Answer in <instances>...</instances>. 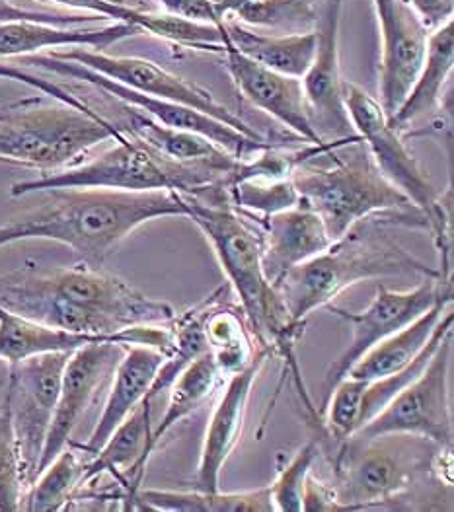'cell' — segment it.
<instances>
[{"mask_svg": "<svg viewBox=\"0 0 454 512\" xmlns=\"http://www.w3.org/2000/svg\"><path fill=\"white\" fill-rule=\"evenodd\" d=\"M38 209L0 224V248L24 240H51L71 248L84 265L104 259L139 226L164 217H186L176 191L53 189Z\"/></svg>", "mask_w": 454, "mask_h": 512, "instance_id": "obj_1", "label": "cell"}, {"mask_svg": "<svg viewBox=\"0 0 454 512\" xmlns=\"http://www.w3.org/2000/svg\"><path fill=\"white\" fill-rule=\"evenodd\" d=\"M178 195L186 207V217L205 234L219 259L252 335L260 347L285 361L297 390H303L295 349L303 337L304 324L291 322L279 294L265 279L260 228L230 205L227 185H215L197 195Z\"/></svg>", "mask_w": 454, "mask_h": 512, "instance_id": "obj_2", "label": "cell"}, {"mask_svg": "<svg viewBox=\"0 0 454 512\" xmlns=\"http://www.w3.org/2000/svg\"><path fill=\"white\" fill-rule=\"evenodd\" d=\"M293 183L301 205L322 219L332 242L373 217H396L427 230L414 205L380 174L363 139L324 145L295 168Z\"/></svg>", "mask_w": 454, "mask_h": 512, "instance_id": "obj_3", "label": "cell"}, {"mask_svg": "<svg viewBox=\"0 0 454 512\" xmlns=\"http://www.w3.org/2000/svg\"><path fill=\"white\" fill-rule=\"evenodd\" d=\"M394 275H421L423 279H443L439 269L404 250L394 238L382 232L377 217L357 222L326 252L291 269L273 289L279 294L293 324L334 302L345 289Z\"/></svg>", "mask_w": 454, "mask_h": 512, "instance_id": "obj_4", "label": "cell"}, {"mask_svg": "<svg viewBox=\"0 0 454 512\" xmlns=\"http://www.w3.org/2000/svg\"><path fill=\"white\" fill-rule=\"evenodd\" d=\"M230 174L211 166L180 164L166 158L141 139L125 133L112 148L90 162L43 174L36 180L12 183L10 195L24 197L53 189H108V191H176L197 195L215 185H227Z\"/></svg>", "mask_w": 454, "mask_h": 512, "instance_id": "obj_5", "label": "cell"}, {"mask_svg": "<svg viewBox=\"0 0 454 512\" xmlns=\"http://www.w3.org/2000/svg\"><path fill=\"white\" fill-rule=\"evenodd\" d=\"M125 137L100 111L86 113L55 100L32 98L0 108V164L43 174L75 166L90 148Z\"/></svg>", "mask_w": 454, "mask_h": 512, "instance_id": "obj_6", "label": "cell"}, {"mask_svg": "<svg viewBox=\"0 0 454 512\" xmlns=\"http://www.w3.org/2000/svg\"><path fill=\"white\" fill-rule=\"evenodd\" d=\"M343 98L349 119L363 139L380 174L392 183L423 217L441 256V277L453 279L451 209L429 182L425 170L404 143V133L388 123L379 100L353 82H343Z\"/></svg>", "mask_w": 454, "mask_h": 512, "instance_id": "obj_7", "label": "cell"}, {"mask_svg": "<svg viewBox=\"0 0 454 512\" xmlns=\"http://www.w3.org/2000/svg\"><path fill=\"white\" fill-rule=\"evenodd\" d=\"M408 442L398 435L340 442L334 456V499L338 511H367L400 499L421 468L419 456H408Z\"/></svg>", "mask_w": 454, "mask_h": 512, "instance_id": "obj_8", "label": "cell"}, {"mask_svg": "<svg viewBox=\"0 0 454 512\" xmlns=\"http://www.w3.org/2000/svg\"><path fill=\"white\" fill-rule=\"evenodd\" d=\"M451 355L453 331L441 341L416 380L398 392L353 437L377 439L386 435H410L429 440L443 450H453V411L449 394Z\"/></svg>", "mask_w": 454, "mask_h": 512, "instance_id": "obj_9", "label": "cell"}, {"mask_svg": "<svg viewBox=\"0 0 454 512\" xmlns=\"http://www.w3.org/2000/svg\"><path fill=\"white\" fill-rule=\"evenodd\" d=\"M441 300H453V279H425L416 289L404 293H396L379 285L373 302L363 312H349L332 304L326 306L332 314L351 326V343L324 376L320 403L316 405L322 423L334 388L349 374L355 363L380 341L412 324Z\"/></svg>", "mask_w": 454, "mask_h": 512, "instance_id": "obj_10", "label": "cell"}, {"mask_svg": "<svg viewBox=\"0 0 454 512\" xmlns=\"http://www.w3.org/2000/svg\"><path fill=\"white\" fill-rule=\"evenodd\" d=\"M71 353H43L10 366L6 400L22 462L26 489L38 477L39 460L59 400L63 370Z\"/></svg>", "mask_w": 454, "mask_h": 512, "instance_id": "obj_11", "label": "cell"}, {"mask_svg": "<svg viewBox=\"0 0 454 512\" xmlns=\"http://www.w3.org/2000/svg\"><path fill=\"white\" fill-rule=\"evenodd\" d=\"M18 65L34 67L39 71H45V73L59 74V76H67V78H75L80 82L92 84L98 90L114 96L115 100L123 102L125 106L145 113L147 117H151V119L166 125V127L186 129V131H193V133H199V135L211 139L213 143L225 148L240 160H246V158L254 156L256 152L273 145L267 139H252V137L228 127L225 123H221V121H217V119H213V117H209L201 111L188 108V106L135 92V90H131L123 84H117L108 76H102V74L94 73V71L78 65L75 61L57 59V57L47 53V55L20 57Z\"/></svg>", "mask_w": 454, "mask_h": 512, "instance_id": "obj_12", "label": "cell"}, {"mask_svg": "<svg viewBox=\"0 0 454 512\" xmlns=\"http://www.w3.org/2000/svg\"><path fill=\"white\" fill-rule=\"evenodd\" d=\"M49 55L57 59L75 61L78 65L112 78L117 84H123L135 92L147 94L152 98L170 100L193 110L201 111L228 127L252 137L264 139L254 127L240 119L234 111L228 110L209 90L193 84L178 74L166 71L162 65H156L149 59L139 57H114L104 51L84 49V47H67L65 51H51Z\"/></svg>", "mask_w": 454, "mask_h": 512, "instance_id": "obj_13", "label": "cell"}, {"mask_svg": "<svg viewBox=\"0 0 454 512\" xmlns=\"http://www.w3.org/2000/svg\"><path fill=\"white\" fill-rule=\"evenodd\" d=\"M349 0H324L320 18L314 26L316 53L304 73V102L312 129L322 143H353L357 135L343 98V78L340 71V26L343 6Z\"/></svg>", "mask_w": 454, "mask_h": 512, "instance_id": "obj_14", "label": "cell"}, {"mask_svg": "<svg viewBox=\"0 0 454 512\" xmlns=\"http://www.w3.org/2000/svg\"><path fill=\"white\" fill-rule=\"evenodd\" d=\"M373 6L380 32L379 104L390 117L416 82L431 30L410 0H373Z\"/></svg>", "mask_w": 454, "mask_h": 512, "instance_id": "obj_15", "label": "cell"}, {"mask_svg": "<svg viewBox=\"0 0 454 512\" xmlns=\"http://www.w3.org/2000/svg\"><path fill=\"white\" fill-rule=\"evenodd\" d=\"M125 345L104 339L78 347L71 353L61 380L59 400L49 425V433L39 460V472L73 440L84 411L94 400L96 392L104 384L106 376L114 372L115 365L123 357Z\"/></svg>", "mask_w": 454, "mask_h": 512, "instance_id": "obj_16", "label": "cell"}, {"mask_svg": "<svg viewBox=\"0 0 454 512\" xmlns=\"http://www.w3.org/2000/svg\"><path fill=\"white\" fill-rule=\"evenodd\" d=\"M223 57L228 74L238 92L258 110L277 119L283 127L293 131L308 145H328L312 129L301 78L275 73L264 65L238 53L227 39H223Z\"/></svg>", "mask_w": 454, "mask_h": 512, "instance_id": "obj_17", "label": "cell"}, {"mask_svg": "<svg viewBox=\"0 0 454 512\" xmlns=\"http://www.w3.org/2000/svg\"><path fill=\"white\" fill-rule=\"evenodd\" d=\"M269 357L271 353L264 347H260L252 365L228 376L225 392L211 413V419L203 437L193 489H199V491L221 489V474L227 466L230 454L236 450L244 431L252 388Z\"/></svg>", "mask_w": 454, "mask_h": 512, "instance_id": "obj_18", "label": "cell"}, {"mask_svg": "<svg viewBox=\"0 0 454 512\" xmlns=\"http://www.w3.org/2000/svg\"><path fill=\"white\" fill-rule=\"evenodd\" d=\"M258 220L262 232V269L275 287L291 269L326 252L334 242L322 219L303 205Z\"/></svg>", "mask_w": 454, "mask_h": 512, "instance_id": "obj_19", "label": "cell"}, {"mask_svg": "<svg viewBox=\"0 0 454 512\" xmlns=\"http://www.w3.org/2000/svg\"><path fill=\"white\" fill-rule=\"evenodd\" d=\"M164 361V353L151 345H125L123 357L114 368V380L94 431L84 444H76L82 454L94 456L115 429L147 400L154 376Z\"/></svg>", "mask_w": 454, "mask_h": 512, "instance_id": "obj_20", "label": "cell"}, {"mask_svg": "<svg viewBox=\"0 0 454 512\" xmlns=\"http://www.w3.org/2000/svg\"><path fill=\"white\" fill-rule=\"evenodd\" d=\"M151 403L143 402L104 442V446L86 462L80 487L110 474L123 489V501L131 509L133 497L141 487L147 470L151 440Z\"/></svg>", "mask_w": 454, "mask_h": 512, "instance_id": "obj_21", "label": "cell"}, {"mask_svg": "<svg viewBox=\"0 0 454 512\" xmlns=\"http://www.w3.org/2000/svg\"><path fill=\"white\" fill-rule=\"evenodd\" d=\"M75 10H84L86 14L102 16L104 20H114L121 24H131L141 32L151 36L191 47L197 51H209L223 55V34L219 26L193 22L166 12H145L133 6H127L117 0H47Z\"/></svg>", "mask_w": 454, "mask_h": 512, "instance_id": "obj_22", "label": "cell"}, {"mask_svg": "<svg viewBox=\"0 0 454 512\" xmlns=\"http://www.w3.org/2000/svg\"><path fill=\"white\" fill-rule=\"evenodd\" d=\"M143 34L131 24L114 22L110 26L88 28V26H51L39 22H10L0 24V59L28 57L43 49H67V47H90L104 51L123 39Z\"/></svg>", "mask_w": 454, "mask_h": 512, "instance_id": "obj_23", "label": "cell"}, {"mask_svg": "<svg viewBox=\"0 0 454 512\" xmlns=\"http://www.w3.org/2000/svg\"><path fill=\"white\" fill-rule=\"evenodd\" d=\"M223 39L248 59L275 73L303 78L316 53V32L264 34L227 16L219 26Z\"/></svg>", "mask_w": 454, "mask_h": 512, "instance_id": "obj_24", "label": "cell"}, {"mask_svg": "<svg viewBox=\"0 0 454 512\" xmlns=\"http://www.w3.org/2000/svg\"><path fill=\"white\" fill-rule=\"evenodd\" d=\"M454 67V20L435 28L429 36L427 55L412 90L388 123L404 133L406 127L439 110Z\"/></svg>", "mask_w": 454, "mask_h": 512, "instance_id": "obj_25", "label": "cell"}, {"mask_svg": "<svg viewBox=\"0 0 454 512\" xmlns=\"http://www.w3.org/2000/svg\"><path fill=\"white\" fill-rule=\"evenodd\" d=\"M121 127L125 133L141 139L143 143L158 150L166 158L176 160L180 164L211 166L232 176V172L240 162V158H236L225 148L219 147L211 139L186 129L166 127L129 106H127V123Z\"/></svg>", "mask_w": 454, "mask_h": 512, "instance_id": "obj_26", "label": "cell"}, {"mask_svg": "<svg viewBox=\"0 0 454 512\" xmlns=\"http://www.w3.org/2000/svg\"><path fill=\"white\" fill-rule=\"evenodd\" d=\"M451 302L453 300H441L412 324L380 341L379 345H375L355 363L347 376L371 382L406 368L425 349Z\"/></svg>", "mask_w": 454, "mask_h": 512, "instance_id": "obj_27", "label": "cell"}, {"mask_svg": "<svg viewBox=\"0 0 454 512\" xmlns=\"http://www.w3.org/2000/svg\"><path fill=\"white\" fill-rule=\"evenodd\" d=\"M104 339L119 341L115 337H96L55 330L0 306V361L8 363V366L43 353H73L86 343Z\"/></svg>", "mask_w": 454, "mask_h": 512, "instance_id": "obj_28", "label": "cell"}, {"mask_svg": "<svg viewBox=\"0 0 454 512\" xmlns=\"http://www.w3.org/2000/svg\"><path fill=\"white\" fill-rule=\"evenodd\" d=\"M131 509L164 512H275L269 487L242 493L219 491H168L139 487Z\"/></svg>", "mask_w": 454, "mask_h": 512, "instance_id": "obj_29", "label": "cell"}, {"mask_svg": "<svg viewBox=\"0 0 454 512\" xmlns=\"http://www.w3.org/2000/svg\"><path fill=\"white\" fill-rule=\"evenodd\" d=\"M225 294H227V287H219L209 296H205L201 302H197L193 308L182 314H176L174 320L168 322L170 347L154 376V382L145 402L152 403V400L158 398L162 392H168L172 382L178 378V374L186 366H190L203 353H209L205 328H203L205 316L209 308Z\"/></svg>", "mask_w": 454, "mask_h": 512, "instance_id": "obj_30", "label": "cell"}, {"mask_svg": "<svg viewBox=\"0 0 454 512\" xmlns=\"http://www.w3.org/2000/svg\"><path fill=\"white\" fill-rule=\"evenodd\" d=\"M223 18H234L273 34H303L314 30L324 0H213Z\"/></svg>", "mask_w": 454, "mask_h": 512, "instance_id": "obj_31", "label": "cell"}, {"mask_svg": "<svg viewBox=\"0 0 454 512\" xmlns=\"http://www.w3.org/2000/svg\"><path fill=\"white\" fill-rule=\"evenodd\" d=\"M225 374L219 370L217 363L209 353L197 357L190 366H186L178 378L168 388L170 402L160 423L152 429L149 440V454L160 446L162 439L184 419L193 415L203 403L207 402L213 392L219 388Z\"/></svg>", "mask_w": 454, "mask_h": 512, "instance_id": "obj_32", "label": "cell"}, {"mask_svg": "<svg viewBox=\"0 0 454 512\" xmlns=\"http://www.w3.org/2000/svg\"><path fill=\"white\" fill-rule=\"evenodd\" d=\"M203 328L209 355L227 378L254 363L258 351L252 345V331L242 310L227 304L225 296L209 308Z\"/></svg>", "mask_w": 454, "mask_h": 512, "instance_id": "obj_33", "label": "cell"}, {"mask_svg": "<svg viewBox=\"0 0 454 512\" xmlns=\"http://www.w3.org/2000/svg\"><path fill=\"white\" fill-rule=\"evenodd\" d=\"M86 462L71 440L36 477L22 501V511L57 512L67 509L82 483Z\"/></svg>", "mask_w": 454, "mask_h": 512, "instance_id": "obj_34", "label": "cell"}, {"mask_svg": "<svg viewBox=\"0 0 454 512\" xmlns=\"http://www.w3.org/2000/svg\"><path fill=\"white\" fill-rule=\"evenodd\" d=\"M320 456V439H310L279 472L277 479L267 485L275 512H303L304 487Z\"/></svg>", "mask_w": 454, "mask_h": 512, "instance_id": "obj_35", "label": "cell"}, {"mask_svg": "<svg viewBox=\"0 0 454 512\" xmlns=\"http://www.w3.org/2000/svg\"><path fill=\"white\" fill-rule=\"evenodd\" d=\"M24 474L6 396L0 402V512L22 511Z\"/></svg>", "mask_w": 454, "mask_h": 512, "instance_id": "obj_36", "label": "cell"}, {"mask_svg": "<svg viewBox=\"0 0 454 512\" xmlns=\"http://www.w3.org/2000/svg\"><path fill=\"white\" fill-rule=\"evenodd\" d=\"M0 78L2 80L22 82V84H26L30 88H36L43 96H47L51 100H57L61 104H67V106L76 108V110L96 113V110L90 104L80 100L73 92H69L67 88H63V86H59V84H55V82H51V80H47L43 76H38V74L30 73V71L18 67V63H10L6 59H0Z\"/></svg>", "mask_w": 454, "mask_h": 512, "instance_id": "obj_37", "label": "cell"}, {"mask_svg": "<svg viewBox=\"0 0 454 512\" xmlns=\"http://www.w3.org/2000/svg\"><path fill=\"white\" fill-rule=\"evenodd\" d=\"M102 16L96 14H65V12H39V10H30L22 8L16 4H10L6 0H0V24H10V22H39V24H51V26H88L102 22Z\"/></svg>", "mask_w": 454, "mask_h": 512, "instance_id": "obj_38", "label": "cell"}, {"mask_svg": "<svg viewBox=\"0 0 454 512\" xmlns=\"http://www.w3.org/2000/svg\"><path fill=\"white\" fill-rule=\"evenodd\" d=\"M156 2L162 6L166 14L180 16L193 22L221 26L225 20L213 0H156Z\"/></svg>", "mask_w": 454, "mask_h": 512, "instance_id": "obj_39", "label": "cell"}, {"mask_svg": "<svg viewBox=\"0 0 454 512\" xmlns=\"http://www.w3.org/2000/svg\"><path fill=\"white\" fill-rule=\"evenodd\" d=\"M410 4L431 32L453 20L454 0H410Z\"/></svg>", "mask_w": 454, "mask_h": 512, "instance_id": "obj_40", "label": "cell"}, {"mask_svg": "<svg viewBox=\"0 0 454 512\" xmlns=\"http://www.w3.org/2000/svg\"><path fill=\"white\" fill-rule=\"evenodd\" d=\"M145 2H156V0H145Z\"/></svg>", "mask_w": 454, "mask_h": 512, "instance_id": "obj_41", "label": "cell"}]
</instances>
